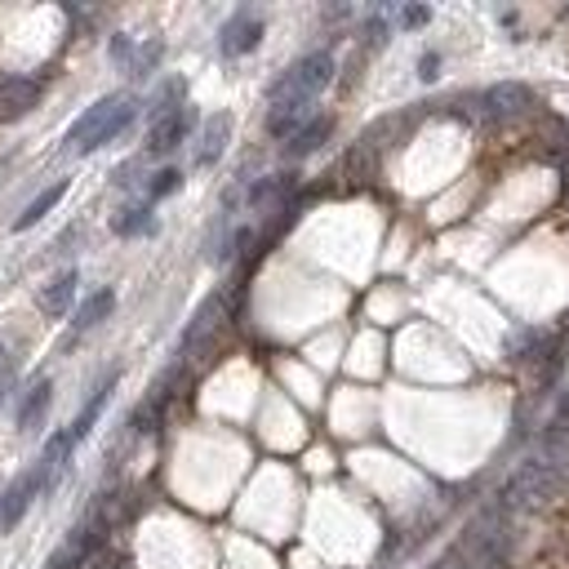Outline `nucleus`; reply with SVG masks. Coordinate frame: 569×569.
Masks as SVG:
<instances>
[{
    "label": "nucleus",
    "mask_w": 569,
    "mask_h": 569,
    "mask_svg": "<svg viewBox=\"0 0 569 569\" xmlns=\"http://www.w3.org/2000/svg\"><path fill=\"white\" fill-rule=\"evenodd\" d=\"M138 116V99H129V93H108V99H99L93 108L80 112V121H72L67 129V152L72 156H89V152H99L108 148V142H116Z\"/></svg>",
    "instance_id": "nucleus-1"
},
{
    "label": "nucleus",
    "mask_w": 569,
    "mask_h": 569,
    "mask_svg": "<svg viewBox=\"0 0 569 569\" xmlns=\"http://www.w3.org/2000/svg\"><path fill=\"white\" fill-rule=\"evenodd\" d=\"M560 490H565V471L556 463L534 458L511 471V481L503 485V507H547L560 498Z\"/></svg>",
    "instance_id": "nucleus-2"
},
{
    "label": "nucleus",
    "mask_w": 569,
    "mask_h": 569,
    "mask_svg": "<svg viewBox=\"0 0 569 569\" xmlns=\"http://www.w3.org/2000/svg\"><path fill=\"white\" fill-rule=\"evenodd\" d=\"M334 80V54L329 50H316L307 59H299L290 72H284L271 89H267V99L271 103H316V93Z\"/></svg>",
    "instance_id": "nucleus-3"
},
{
    "label": "nucleus",
    "mask_w": 569,
    "mask_h": 569,
    "mask_svg": "<svg viewBox=\"0 0 569 569\" xmlns=\"http://www.w3.org/2000/svg\"><path fill=\"white\" fill-rule=\"evenodd\" d=\"M45 490H50V481H45V477H40V467L31 463V467L23 471V477H14V485L5 490V498H0V530H14Z\"/></svg>",
    "instance_id": "nucleus-4"
},
{
    "label": "nucleus",
    "mask_w": 569,
    "mask_h": 569,
    "mask_svg": "<svg viewBox=\"0 0 569 569\" xmlns=\"http://www.w3.org/2000/svg\"><path fill=\"white\" fill-rule=\"evenodd\" d=\"M192 108H169V112H161L156 121H152V129H148V156H169L178 142L187 138V129H192Z\"/></svg>",
    "instance_id": "nucleus-5"
},
{
    "label": "nucleus",
    "mask_w": 569,
    "mask_h": 569,
    "mask_svg": "<svg viewBox=\"0 0 569 569\" xmlns=\"http://www.w3.org/2000/svg\"><path fill=\"white\" fill-rule=\"evenodd\" d=\"M40 103V80L31 76H0V121H18Z\"/></svg>",
    "instance_id": "nucleus-6"
},
{
    "label": "nucleus",
    "mask_w": 569,
    "mask_h": 569,
    "mask_svg": "<svg viewBox=\"0 0 569 569\" xmlns=\"http://www.w3.org/2000/svg\"><path fill=\"white\" fill-rule=\"evenodd\" d=\"M258 40H263V23H258L254 14H236V18L223 27V36H218V50H223L227 59H241V54L254 50Z\"/></svg>",
    "instance_id": "nucleus-7"
},
{
    "label": "nucleus",
    "mask_w": 569,
    "mask_h": 569,
    "mask_svg": "<svg viewBox=\"0 0 569 569\" xmlns=\"http://www.w3.org/2000/svg\"><path fill=\"white\" fill-rule=\"evenodd\" d=\"M485 108H490L494 116H520V112L534 108V93L520 85V80H503V85H494V89L485 93Z\"/></svg>",
    "instance_id": "nucleus-8"
},
{
    "label": "nucleus",
    "mask_w": 569,
    "mask_h": 569,
    "mask_svg": "<svg viewBox=\"0 0 569 569\" xmlns=\"http://www.w3.org/2000/svg\"><path fill=\"white\" fill-rule=\"evenodd\" d=\"M76 284H80V276H76L72 267H67V271H59V276L40 290V299H36V303H40V312H45V316H63V312L72 307V299H76Z\"/></svg>",
    "instance_id": "nucleus-9"
},
{
    "label": "nucleus",
    "mask_w": 569,
    "mask_h": 569,
    "mask_svg": "<svg viewBox=\"0 0 569 569\" xmlns=\"http://www.w3.org/2000/svg\"><path fill=\"white\" fill-rule=\"evenodd\" d=\"M112 388H116V374H108L99 388H93V396H89V405L76 414V422L67 427V437H72V445H80L89 432H93V422H99V414H103V405H108V396H112Z\"/></svg>",
    "instance_id": "nucleus-10"
},
{
    "label": "nucleus",
    "mask_w": 569,
    "mask_h": 569,
    "mask_svg": "<svg viewBox=\"0 0 569 569\" xmlns=\"http://www.w3.org/2000/svg\"><path fill=\"white\" fill-rule=\"evenodd\" d=\"M312 121V103H271L267 112V134L271 138H294Z\"/></svg>",
    "instance_id": "nucleus-11"
},
{
    "label": "nucleus",
    "mask_w": 569,
    "mask_h": 569,
    "mask_svg": "<svg viewBox=\"0 0 569 569\" xmlns=\"http://www.w3.org/2000/svg\"><path fill=\"white\" fill-rule=\"evenodd\" d=\"M50 378H36V383L27 388V396L18 401V432H36V427H40V418H45V409H50Z\"/></svg>",
    "instance_id": "nucleus-12"
},
{
    "label": "nucleus",
    "mask_w": 569,
    "mask_h": 569,
    "mask_svg": "<svg viewBox=\"0 0 569 569\" xmlns=\"http://www.w3.org/2000/svg\"><path fill=\"white\" fill-rule=\"evenodd\" d=\"M227 134H231V116H210L205 121V129H201V148H197V169H210L218 156H223V148H227Z\"/></svg>",
    "instance_id": "nucleus-13"
},
{
    "label": "nucleus",
    "mask_w": 569,
    "mask_h": 569,
    "mask_svg": "<svg viewBox=\"0 0 569 569\" xmlns=\"http://www.w3.org/2000/svg\"><path fill=\"white\" fill-rule=\"evenodd\" d=\"M112 307H116V290H93V294H89V299L72 312V325L85 334V329H93L99 320H108V316H112Z\"/></svg>",
    "instance_id": "nucleus-14"
},
{
    "label": "nucleus",
    "mask_w": 569,
    "mask_h": 569,
    "mask_svg": "<svg viewBox=\"0 0 569 569\" xmlns=\"http://www.w3.org/2000/svg\"><path fill=\"white\" fill-rule=\"evenodd\" d=\"M329 129H334V121H329V116H312L294 138H290V156L294 161H303V156H312L316 148H320V142L329 138Z\"/></svg>",
    "instance_id": "nucleus-15"
},
{
    "label": "nucleus",
    "mask_w": 569,
    "mask_h": 569,
    "mask_svg": "<svg viewBox=\"0 0 569 569\" xmlns=\"http://www.w3.org/2000/svg\"><path fill=\"white\" fill-rule=\"evenodd\" d=\"M218 316H223V294H214V299L201 303V312L192 316V325H187V334H182V352H192V347L210 334V329L218 325Z\"/></svg>",
    "instance_id": "nucleus-16"
},
{
    "label": "nucleus",
    "mask_w": 569,
    "mask_h": 569,
    "mask_svg": "<svg viewBox=\"0 0 569 569\" xmlns=\"http://www.w3.org/2000/svg\"><path fill=\"white\" fill-rule=\"evenodd\" d=\"M290 192H294V174H271V178H263L254 192H250V205H254V210H271V205H280Z\"/></svg>",
    "instance_id": "nucleus-17"
},
{
    "label": "nucleus",
    "mask_w": 569,
    "mask_h": 569,
    "mask_svg": "<svg viewBox=\"0 0 569 569\" xmlns=\"http://www.w3.org/2000/svg\"><path fill=\"white\" fill-rule=\"evenodd\" d=\"M63 197H67V182H54L50 192H40V197H36V201H31V205H27V210L14 218V231H27V227H36V223H40L45 214H50V210H54Z\"/></svg>",
    "instance_id": "nucleus-18"
},
{
    "label": "nucleus",
    "mask_w": 569,
    "mask_h": 569,
    "mask_svg": "<svg viewBox=\"0 0 569 569\" xmlns=\"http://www.w3.org/2000/svg\"><path fill=\"white\" fill-rule=\"evenodd\" d=\"M112 231L116 236H142V231H156V218H152V205L142 201V205H129L112 218Z\"/></svg>",
    "instance_id": "nucleus-19"
},
{
    "label": "nucleus",
    "mask_w": 569,
    "mask_h": 569,
    "mask_svg": "<svg viewBox=\"0 0 569 569\" xmlns=\"http://www.w3.org/2000/svg\"><path fill=\"white\" fill-rule=\"evenodd\" d=\"M178 187H182V174H178V169H161V174H152V182H148V205L174 197Z\"/></svg>",
    "instance_id": "nucleus-20"
},
{
    "label": "nucleus",
    "mask_w": 569,
    "mask_h": 569,
    "mask_svg": "<svg viewBox=\"0 0 569 569\" xmlns=\"http://www.w3.org/2000/svg\"><path fill=\"white\" fill-rule=\"evenodd\" d=\"M437 67H441V59H437V54H427V59H422V72H418V76H422V80H432V76H437Z\"/></svg>",
    "instance_id": "nucleus-21"
},
{
    "label": "nucleus",
    "mask_w": 569,
    "mask_h": 569,
    "mask_svg": "<svg viewBox=\"0 0 569 569\" xmlns=\"http://www.w3.org/2000/svg\"><path fill=\"white\" fill-rule=\"evenodd\" d=\"M401 23H405V27H418V23H427V10H405Z\"/></svg>",
    "instance_id": "nucleus-22"
},
{
    "label": "nucleus",
    "mask_w": 569,
    "mask_h": 569,
    "mask_svg": "<svg viewBox=\"0 0 569 569\" xmlns=\"http://www.w3.org/2000/svg\"><path fill=\"white\" fill-rule=\"evenodd\" d=\"M5 369H10V347L0 343V374H5Z\"/></svg>",
    "instance_id": "nucleus-23"
},
{
    "label": "nucleus",
    "mask_w": 569,
    "mask_h": 569,
    "mask_svg": "<svg viewBox=\"0 0 569 569\" xmlns=\"http://www.w3.org/2000/svg\"><path fill=\"white\" fill-rule=\"evenodd\" d=\"M0 401H5V392H0Z\"/></svg>",
    "instance_id": "nucleus-24"
}]
</instances>
